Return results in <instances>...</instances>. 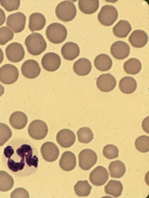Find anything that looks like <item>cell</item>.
<instances>
[{
	"label": "cell",
	"mask_w": 149,
	"mask_h": 198,
	"mask_svg": "<svg viewBox=\"0 0 149 198\" xmlns=\"http://www.w3.org/2000/svg\"><path fill=\"white\" fill-rule=\"evenodd\" d=\"M111 55L115 59L122 60L127 57L130 53V48L128 44L122 41L114 42L110 48Z\"/></svg>",
	"instance_id": "9a60e30c"
},
{
	"label": "cell",
	"mask_w": 149,
	"mask_h": 198,
	"mask_svg": "<svg viewBox=\"0 0 149 198\" xmlns=\"http://www.w3.org/2000/svg\"><path fill=\"white\" fill-rule=\"evenodd\" d=\"M12 132L6 124L0 123V146H3L12 137Z\"/></svg>",
	"instance_id": "e575fe53"
},
{
	"label": "cell",
	"mask_w": 149,
	"mask_h": 198,
	"mask_svg": "<svg viewBox=\"0 0 149 198\" xmlns=\"http://www.w3.org/2000/svg\"><path fill=\"white\" fill-rule=\"evenodd\" d=\"M79 165L83 170H87L97 163V155L95 152L90 149L82 150L78 155Z\"/></svg>",
	"instance_id": "52a82bcc"
},
{
	"label": "cell",
	"mask_w": 149,
	"mask_h": 198,
	"mask_svg": "<svg viewBox=\"0 0 149 198\" xmlns=\"http://www.w3.org/2000/svg\"><path fill=\"white\" fill-rule=\"evenodd\" d=\"M61 58L57 54L53 52L46 53L43 57L41 64L43 68L49 72L57 70L60 67Z\"/></svg>",
	"instance_id": "8fae6325"
},
{
	"label": "cell",
	"mask_w": 149,
	"mask_h": 198,
	"mask_svg": "<svg viewBox=\"0 0 149 198\" xmlns=\"http://www.w3.org/2000/svg\"><path fill=\"white\" fill-rule=\"evenodd\" d=\"M109 178L107 170L102 166L96 167L90 173L89 179L91 183L95 186H99L104 185Z\"/></svg>",
	"instance_id": "7c38bea8"
},
{
	"label": "cell",
	"mask_w": 149,
	"mask_h": 198,
	"mask_svg": "<svg viewBox=\"0 0 149 198\" xmlns=\"http://www.w3.org/2000/svg\"><path fill=\"white\" fill-rule=\"evenodd\" d=\"M92 65L90 61L85 58L77 60L74 64L73 69L74 72L79 76H85L90 72Z\"/></svg>",
	"instance_id": "44dd1931"
},
{
	"label": "cell",
	"mask_w": 149,
	"mask_h": 198,
	"mask_svg": "<svg viewBox=\"0 0 149 198\" xmlns=\"http://www.w3.org/2000/svg\"><path fill=\"white\" fill-rule=\"evenodd\" d=\"M67 30L63 25L57 22L49 25L46 31V37L51 43L58 44L63 42L67 36Z\"/></svg>",
	"instance_id": "3957f363"
},
{
	"label": "cell",
	"mask_w": 149,
	"mask_h": 198,
	"mask_svg": "<svg viewBox=\"0 0 149 198\" xmlns=\"http://www.w3.org/2000/svg\"><path fill=\"white\" fill-rule=\"evenodd\" d=\"M56 139L61 147L68 148L74 144L76 140V136L73 132L70 129H63L58 133Z\"/></svg>",
	"instance_id": "e0dca14e"
},
{
	"label": "cell",
	"mask_w": 149,
	"mask_h": 198,
	"mask_svg": "<svg viewBox=\"0 0 149 198\" xmlns=\"http://www.w3.org/2000/svg\"><path fill=\"white\" fill-rule=\"evenodd\" d=\"M92 188L87 180L78 181L74 186L75 194L80 197H86L90 194Z\"/></svg>",
	"instance_id": "1f68e13d"
},
{
	"label": "cell",
	"mask_w": 149,
	"mask_h": 198,
	"mask_svg": "<svg viewBox=\"0 0 149 198\" xmlns=\"http://www.w3.org/2000/svg\"><path fill=\"white\" fill-rule=\"evenodd\" d=\"M14 36L13 31L7 26L0 28V45H3L12 40Z\"/></svg>",
	"instance_id": "8d00e7d4"
},
{
	"label": "cell",
	"mask_w": 149,
	"mask_h": 198,
	"mask_svg": "<svg viewBox=\"0 0 149 198\" xmlns=\"http://www.w3.org/2000/svg\"><path fill=\"white\" fill-rule=\"evenodd\" d=\"M61 52L64 59L72 61L79 56L80 49L77 44L69 42L66 43L62 46Z\"/></svg>",
	"instance_id": "d6986e66"
},
{
	"label": "cell",
	"mask_w": 149,
	"mask_h": 198,
	"mask_svg": "<svg viewBox=\"0 0 149 198\" xmlns=\"http://www.w3.org/2000/svg\"><path fill=\"white\" fill-rule=\"evenodd\" d=\"M78 6L82 12L91 14L97 10L99 6V1L98 0H80L78 1Z\"/></svg>",
	"instance_id": "f1b7e54d"
},
{
	"label": "cell",
	"mask_w": 149,
	"mask_h": 198,
	"mask_svg": "<svg viewBox=\"0 0 149 198\" xmlns=\"http://www.w3.org/2000/svg\"><path fill=\"white\" fill-rule=\"evenodd\" d=\"M41 152L43 158L46 161L52 162L56 160L59 155V148L54 143L46 142L42 145Z\"/></svg>",
	"instance_id": "5bb4252c"
},
{
	"label": "cell",
	"mask_w": 149,
	"mask_h": 198,
	"mask_svg": "<svg viewBox=\"0 0 149 198\" xmlns=\"http://www.w3.org/2000/svg\"><path fill=\"white\" fill-rule=\"evenodd\" d=\"M19 75L18 69L13 65L5 64L0 68V81L3 84L14 83L18 79Z\"/></svg>",
	"instance_id": "ba28073f"
},
{
	"label": "cell",
	"mask_w": 149,
	"mask_h": 198,
	"mask_svg": "<svg viewBox=\"0 0 149 198\" xmlns=\"http://www.w3.org/2000/svg\"><path fill=\"white\" fill-rule=\"evenodd\" d=\"M26 20L25 15L17 12L9 15L7 17L6 24L15 33L22 31L24 29Z\"/></svg>",
	"instance_id": "9c48e42d"
},
{
	"label": "cell",
	"mask_w": 149,
	"mask_h": 198,
	"mask_svg": "<svg viewBox=\"0 0 149 198\" xmlns=\"http://www.w3.org/2000/svg\"><path fill=\"white\" fill-rule=\"evenodd\" d=\"M132 30L130 23L125 20H121L113 27V32L116 37L120 38L126 37Z\"/></svg>",
	"instance_id": "484cf974"
},
{
	"label": "cell",
	"mask_w": 149,
	"mask_h": 198,
	"mask_svg": "<svg viewBox=\"0 0 149 198\" xmlns=\"http://www.w3.org/2000/svg\"><path fill=\"white\" fill-rule=\"evenodd\" d=\"M25 44L28 52L32 55L41 54L46 49V43L41 34L32 33L28 36L25 40Z\"/></svg>",
	"instance_id": "7a4b0ae2"
},
{
	"label": "cell",
	"mask_w": 149,
	"mask_h": 198,
	"mask_svg": "<svg viewBox=\"0 0 149 198\" xmlns=\"http://www.w3.org/2000/svg\"><path fill=\"white\" fill-rule=\"evenodd\" d=\"M4 154L8 159V168L13 172L19 173L25 169L37 167L38 158L33 155L32 148L28 144H23L14 149L8 145L4 149Z\"/></svg>",
	"instance_id": "6da1fadb"
},
{
	"label": "cell",
	"mask_w": 149,
	"mask_h": 198,
	"mask_svg": "<svg viewBox=\"0 0 149 198\" xmlns=\"http://www.w3.org/2000/svg\"><path fill=\"white\" fill-rule=\"evenodd\" d=\"M119 150L117 147L113 144H108L103 148V155L108 159H112L118 157Z\"/></svg>",
	"instance_id": "d590c367"
},
{
	"label": "cell",
	"mask_w": 149,
	"mask_h": 198,
	"mask_svg": "<svg viewBox=\"0 0 149 198\" xmlns=\"http://www.w3.org/2000/svg\"><path fill=\"white\" fill-rule=\"evenodd\" d=\"M118 16V12L116 8L113 5L107 4L102 7L98 14L97 18L101 24L110 26L115 22Z\"/></svg>",
	"instance_id": "5b68a950"
},
{
	"label": "cell",
	"mask_w": 149,
	"mask_h": 198,
	"mask_svg": "<svg viewBox=\"0 0 149 198\" xmlns=\"http://www.w3.org/2000/svg\"><path fill=\"white\" fill-rule=\"evenodd\" d=\"M4 87L0 84V97L4 94Z\"/></svg>",
	"instance_id": "b9f144b4"
},
{
	"label": "cell",
	"mask_w": 149,
	"mask_h": 198,
	"mask_svg": "<svg viewBox=\"0 0 149 198\" xmlns=\"http://www.w3.org/2000/svg\"><path fill=\"white\" fill-rule=\"evenodd\" d=\"M55 13L60 20L67 22L73 19L77 13L76 7L74 3L70 1H65L60 3L56 6Z\"/></svg>",
	"instance_id": "277c9868"
},
{
	"label": "cell",
	"mask_w": 149,
	"mask_h": 198,
	"mask_svg": "<svg viewBox=\"0 0 149 198\" xmlns=\"http://www.w3.org/2000/svg\"><path fill=\"white\" fill-rule=\"evenodd\" d=\"M46 19L44 15L40 13H34L29 17L28 28L32 32L39 31L45 26Z\"/></svg>",
	"instance_id": "603a6c76"
},
{
	"label": "cell",
	"mask_w": 149,
	"mask_h": 198,
	"mask_svg": "<svg viewBox=\"0 0 149 198\" xmlns=\"http://www.w3.org/2000/svg\"><path fill=\"white\" fill-rule=\"evenodd\" d=\"M20 0H1L0 4L5 10L9 12L17 10L20 4Z\"/></svg>",
	"instance_id": "74e56055"
},
{
	"label": "cell",
	"mask_w": 149,
	"mask_h": 198,
	"mask_svg": "<svg viewBox=\"0 0 149 198\" xmlns=\"http://www.w3.org/2000/svg\"><path fill=\"white\" fill-rule=\"evenodd\" d=\"M4 55L2 49L0 48V64L2 62L4 59Z\"/></svg>",
	"instance_id": "60d3db41"
},
{
	"label": "cell",
	"mask_w": 149,
	"mask_h": 198,
	"mask_svg": "<svg viewBox=\"0 0 149 198\" xmlns=\"http://www.w3.org/2000/svg\"><path fill=\"white\" fill-rule=\"evenodd\" d=\"M128 41L131 45L136 48L144 46L148 41V37L144 31L138 29L134 31L130 35Z\"/></svg>",
	"instance_id": "ac0fdd59"
},
{
	"label": "cell",
	"mask_w": 149,
	"mask_h": 198,
	"mask_svg": "<svg viewBox=\"0 0 149 198\" xmlns=\"http://www.w3.org/2000/svg\"><path fill=\"white\" fill-rule=\"evenodd\" d=\"M6 55L10 61L17 63L24 58L25 51L22 46L20 43L13 42L9 44L5 49Z\"/></svg>",
	"instance_id": "30bf717a"
},
{
	"label": "cell",
	"mask_w": 149,
	"mask_h": 198,
	"mask_svg": "<svg viewBox=\"0 0 149 198\" xmlns=\"http://www.w3.org/2000/svg\"><path fill=\"white\" fill-rule=\"evenodd\" d=\"M29 136L37 140L44 138L48 132V128L46 123L40 120H36L32 121L28 128Z\"/></svg>",
	"instance_id": "8992f818"
},
{
	"label": "cell",
	"mask_w": 149,
	"mask_h": 198,
	"mask_svg": "<svg viewBox=\"0 0 149 198\" xmlns=\"http://www.w3.org/2000/svg\"><path fill=\"white\" fill-rule=\"evenodd\" d=\"M27 191L23 188L15 189L11 193V198H29Z\"/></svg>",
	"instance_id": "f35d334b"
},
{
	"label": "cell",
	"mask_w": 149,
	"mask_h": 198,
	"mask_svg": "<svg viewBox=\"0 0 149 198\" xmlns=\"http://www.w3.org/2000/svg\"><path fill=\"white\" fill-rule=\"evenodd\" d=\"M78 140L80 143H88L92 141L94 134L91 129L87 127L80 128L77 133Z\"/></svg>",
	"instance_id": "d6a6232c"
},
{
	"label": "cell",
	"mask_w": 149,
	"mask_h": 198,
	"mask_svg": "<svg viewBox=\"0 0 149 198\" xmlns=\"http://www.w3.org/2000/svg\"><path fill=\"white\" fill-rule=\"evenodd\" d=\"M135 146L136 149L143 153L148 152L149 150V137L143 135L139 136L136 140Z\"/></svg>",
	"instance_id": "836d02e7"
},
{
	"label": "cell",
	"mask_w": 149,
	"mask_h": 198,
	"mask_svg": "<svg viewBox=\"0 0 149 198\" xmlns=\"http://www.w3.org/2000/svg\"><path fill=\"white\" fill-rule=\"evenodd\" d=\"M14 184L12 176L6 172L0 171V191L5 192L11 189Z\"/></svg>",
	"instance_id": "4dcf8cb0"
},
{
	"label": "cell",
	"mask_w": 149,
	"mask_h": 198,
	"mask_svg": "<svg viewBox=\"0 0 149 198\" xmlns=\"http://www.w3.org/2000/svg\"><path fill=\"white\" fill-rule=\"evenodd\" d=\"M21 71L22 74L25 77L29 79H33L39 75L41 69L37 61L33 59H29L23 64Z\"/></svg>",
	"instance_id": "4fadbf2b"
},
{
	"label": "cell",
	"mask_w": 149,
	"mask_h": 198,
	"mask_svg": "<svg viewBox=\"0 0 149 198\" xmlns=\"http://www.w3.org/2000/svg\"><path fill=\"white\" fill-rule=\"evenodd\" d=\"M117 81L114 77L110 73L103 74L99 76L96 81V85L101 91L109 92L116 86Z\"/></svg>",
	"instance_id": "2e32d148"
},
{
	"label": "cell",
	"mask_w": 149,
	"mask_h": 198,
	"mask_svg": "<svg viewBox=\"0 0 149 198\" xmlns=\"http://www.w3.org/2000/svg\"><path fill=\"white\" fill-rule=\"evenodd\" d=\"M123 186L119 180H111L104 186L105 193L114 197H119L122 194Z\"/></svg>",
	"instance_id": "4316f807"
},
{
	"label": "cell",
	"mask_w": 149,
	"mask_h": 198,
	"mask_svg": "<svg viewBox=\"0 0 149 198\" xmlns=\"http://www.w3.org/2000/svg\"><path fill=\"white\" fill-rule=\"evenodd\" d=\"M142 66L141 63L139 60L135 58H131L124 63L123 67L126 73L134 75L140 72Z\"/></svg>",
	"instance_id": "f546056e"
},
{
	"label": "cell",
	"mask_w": 149,
	"mask_h": 198,
	"mask_svg": "<svg viewBox=\"0 0 149 198\" xmlns=\"http://www.w3.org/2000/svg\"><path fill=\"white\" fill-rule=\"evenodd\" d=\"M59 164L60 167L63 170L70 171L73 170L76 166V156L71 151H65L62 154Z\"/></svg>",
	"instance_id": "ffe728a7"
},
{
	"label": "cell",
	"mask_w": 149,
	"mask_h": 198,
	"mask_svg": "<svg viewBox=\"0 0 149 198\" xmlns=\"http://www.w3.org/2000/svg\"><path fill=\"white\" fill-rule=\"evenodd\" d=\"M94 64L96 68L99 70L106 71L111 68L112 61L107 55L101 54L96 57L94 61Z\"/></svg>",
	"instance_id": "d4e9b609"
},
{
	"label": "cell",
	"mask_w": 149,
	"mask_h": 198,
	"mask_svg": "<svg viewBox=\"0 0 149 198\" xmlns=\"http://www.w3.org/2000/svg\"><path fill=\"white\" fill-rule=\"evenodd\" d=\"M119 87L122 93L128 94L135 91L137 87V84L134 78L127 76L121 79L119 82Z\"/></svg>",
	"instance_id": "cb8c5ba5"
},
{
	"label": "cell",
	"mask_w": 149,
	"mask_h": 198,
	"mask_svg": "<svg viewBox=\"0 0 149 198\" xmlns=\"http://www.w3.org/2000/svg\"><path fill=\"white\" fill-rule=\"evenodd\" d=\"M28 119L23 112L16 111L13 113L9 118V123L14 129L20 130L24 128L26 126Z\"/></svg>",
	"instance_id": "7402d4cb"
},
{
	"label": "cell",
	"mask_w": 149,
	"mask_h": 198,
	"mask_svg": "<svg viewBox=\"0 0 149 198\" xmlns=\"http://www.w3.org/2000/svg\"><path fill=\"white\" fill-rule=\"evenodd\" d=\"M108 169L111 177L114 178H120L124 175L126 172L124 164L118 160L111 161Z\"/></svg>",
	"instance_id": "83f0119b"
},
{
	"label": "cell",
	"mask_w": 149,
	"mask_h": 198,
	"mask_svg": "<svg viewBox=\"0 0 149 198\" xmlns=\"http://www.w3.org/2000/svg\"><path fill=\"white\" fill-rule=\"evenodd\" d=\"M6 19L4 11L0 8V26L4 22Z\"/></svg>",
	"instance_id": "ab89813d"
}]
</instances>
